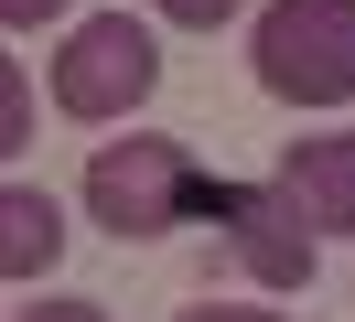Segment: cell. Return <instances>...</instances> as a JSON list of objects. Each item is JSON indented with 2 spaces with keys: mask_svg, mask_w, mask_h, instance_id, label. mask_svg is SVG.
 I'll return each mask as SVG.
<instances>
[{
  "mask_svg": "<svg viewBox=\"0 0 355 322\" xmlns=\"http://www.w3.org/2000/svg\"><path fill=\"white\" fill-rule=\"evenodd\" d=\"M248 64L280 107H345L355 97V0H269Z\"/></svg>",
  "mask_w": 355,
  "mask_h": 322,
  "instance_id": "2",
  "label": "cell"
},
{
  "mask_svg": "<svg viewBox=\"0 0 355 322\" xmlns=\"http://www.w3.org/2000/svg\"><path fill=\"white\" fill-rule=\"evenodd\" d=\"M280 193L312 215V236H355V129H312L280 150Z\"/></svg>",
  "mask_w": 355,
  "mask_h": 322,
  "instance_id": "5",
  "label": "cell"
},
{
  "mask_svg": "<svg viewBox=\"0 0 355 322\" xmlns=\"http://www.w3.org/2000/svg\"><path fill=\"white\" fill-rule=\"evenodd\" d=\"M11 322H108V301H33V312H11Z\"/></svg>",
  "mask_w": 355,
  "mask_h": 322,
  "instance_id": "9",
  "label": "cell"
},
{
  "mask_svg": "<svg viewBox=\"0 0 355 322\" xmlns=\"http://www.w3.org/2000/svg\"><path fill=\"white\" fill-rule=\"evenodd\" d=\"M205 215L226 226V258H237L259 290H312L323 236H312V215L291 204L280 183H216V193H205Z\"/></svg>",
  "mask_w": 355,
  "mask_h": 322,
  "instance_id": "4",
  "label": "cell"
},
{
  "mask_svg": "<svg viewBox=\"0 0 355 322\" xmlns=\"http://www.w3.org/2000/svg\"><path fill=\"white\" fill-rule=\"evenodd\" d=\"M54 11H65V0H0V21H11V33H44Z\"/></svg>",
  "mask_w": 355,
  "mask_h": 322,
  "instance_id": "11",
  "label": "cell"
},
{
  "mask_svg": "<svg viewBox=\"0 0 355 322\" xmlns=\"http://www.w3.org/2000/svg\"><path fill=\"white\" fill-rule=\"evenodd\" d=\"M205 193H216V183L194 172V150H183V140H97V161H87V215L119 236V247L194 226Z\"/></svg>",
  "mask_w": 355,
  "mask_h": 322,
  "instance_id": "1",
  "label": "cell"
},
{
  "mask_svg": "<svg viewBox=\"0 0 355 322\" xmlns=\"http://www.w3.org/2000/svg\"><path fill=\"white\" fill-rule=\"evenodd\" d=\"M151 86H162V43H151V21H130V11L76 21L65 54H54V107L87 118V129H97V118H130Z\"/></svg>",
  "mask_w": 355,
  "mask_h": 322,
  "instance_id": "3",
  "label": "cell"
},
{
  "mask_svg": "<svg viewBox=\"0 0 355 322\" xmlns=\"http://www.w3.org/2000/svg\"><path fill=\"white\" fill-rule=\"evenodd\" d=\"M173 322H280V312H248V301H194V312H173Z\"/></svg>",
  "mask_w": 355,
  "mask_h": 322,
  "instance_id": "10",
  "label": "cell"
},
{
  "mask_svg": "<svg viewBox=\"0 0 355 322\" xmlns=\"http://www.w3.org/2000/svg\"><path fill=\"white\" fill-rule=\"evenodd\" d=\"M33 140V86H22V64H0V150H22Z\"/></svg>",
  "mask_w": 355,
  "mask_h": 322,
  "instance_id": "7",
  "label": "cell"
},
{
  "mask_svg": "<svg viewBox=\"0 0 355 322\" xmlns=\"http://www.w3.org/2000/svg\"><path fill=\"white\" fill-rule=\"evenodd\" d=\"M151 11H162V21H183V33H216V21H237L248 0H151Z\"/></svg>",
  "mask_w": 355,
  "mask_h": 322,
  "instance_id": "8",
  "label": "cell"
},
{
  "mask_svg": "<svg viewBox=\"0 0 355 322\" xmlns=\"http://www.w3.org/2000/svg\"><path fill=\"white\" fill-rule=\"evenodd\" d=\"M54 258H65V204H54L44 183H11V193H0V279L33 290Z\"/></svg>",
  "mask_w": 355,
  "mask_h": 322,
  "instance_id": "6",
  "label": "cell"
}]
</instances>
